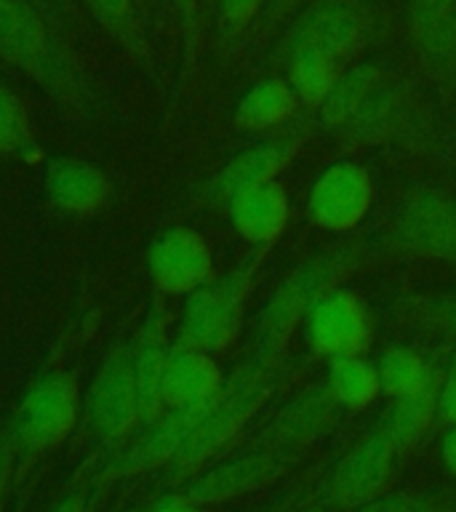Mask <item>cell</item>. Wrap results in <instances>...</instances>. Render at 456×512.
Here are the masks:
<instances>
[{
    "label": "cell",
    "instance_id": "obj_10",
    "mask_svg": "<svg viewBox=\"0 0 456 512\" xmlns=\"http://www.w3.org/2000/svg\"><path fill=\"white\" fill-rule=\"evenodd\" d=\"M80 416H83L91 438L107 454L118 451L142 427L134 360H131V336L126 342L115 344L96 366L94 376L86 384L83 400H80Z\"/></svg>",
    "mask_w": 456,
    "mask_h": 512
},
{
    "label": "cell",
    "instance_id": "obj_32",
    "mask_svg": "<svg viewBox=\"0 0 456 512\" xmlns=\"http://www.w3.org/2000/svg\"><path fill=\"white\" fill-rule=\"evenodd\" d=\"M88 14L112 38L131 43L134 40V0H83Z\"/></svg>",
    "mask_w": 456,
    "mask_h": 512
},
{
    "label": "cell",
    "instance_id": "obj_19",
    "mask_svg": "<svg viewBox=\"0 0 456 512\" xmlns=\"http://www.w3.org/2000/svg\"><path fill=\"white\" fill-rule=\"evenodd\" d=\"M174 350L171 336V312L160 296H155L144 312L142 323L131 334V360H134V382L139 395L142 427L163 411V376L168 358Z\"/></svg>",
    "mask_w": 456,
    "mask_h": 512
},
{
    "label": "cell",
    "instance_id": "obj_31",
    "mask_svg": "<svg viewBox=\"0 0 456 512\" xmlns=\"http://www.w3.org/2000/svg\"><path fill=\"white\" fill-rule=\"evenodd\" d=\"M347 512H456V491H384Z\"/></svg>",
    "mask_w": 456,
    "mask_h": 512
},
{
    "label": "cell",
    "instance_id": "obj_7",
    "mask_svg": "<svg viewBox=\"0 0 456 512\" xmlns=\"http://www.w3.org/2000/svg\"><path fill=\"white\" fill-rule=\"evenodd\" d=\"M379 256H406L456 267V195L435 184H411L390 227L376 240Z\"/></svg>",
    "mask_w": 456,
    "mask_h": 512
},
{
    "label": "cell",
    "instance_id": "obj_17",
    "mask_svg": "<svg viewBox=\"0 0 456 512\" xmlns=\"http://www.w3.org/2000/svg\"><path fill=\"white\" fill-rule=\"evenodd\" d=\"M374 206V176L355 160H336L315 179L307 195V219L318 230L355 232Z\"/></svg>",
    "mask_w": 456,
    "mask_h": 512
},
{
    "label": "cell",
    "instance_id": "obj_1",
    "mask_svg": "<svg viewBox=\"0 0 456 512\" xmlns=\"http://www.w3.org/2000/svg\"><path fill=\"white\" fill-rule=\"evenodd\" d=\"M376 259H382L376 240L371 243L366 238L342 240L304 259L280 280L262 310L256 312L248 355L264 363L288 360V347L302 331V323L312 310V304L331 288L344 286L355 272Z\"/></svg>",
    "mask_w": 456,
    "mask_h": 512
},
{
    "label": "cell",
    "instance_id": "obj_28",
    "mask_svg": "<svg viewBox=\"0 0 456 512\" xmlns=\"http://www.w3.org/2000/svg\"><path fill=\"white\" fill-rule=\"evenodd\" d=\"M387 75V67L379 62H360L352 67H344L334 88L328 91L326 102L318 107V123L326 128L328 134L344 126L350 115L358 110L363 99L371 94V88Z\"/></svg>",
    "mask_w": 456,
    "mask_h": 512
},
{
    "label": "cell",
    "instance_id": "obj_11",
    "mask_svg": "<svg viewBox=\"0 0 456 512\" xmlns=\"http://www.w3.org/2000/svg\"><path fill=\"white\" fill-rule=\"evenodd\" d=\"M406 456L400 454L387 432L374 424L347 454L334 464L323 488V504L334 512L355 510L374 496L390 491Z\"/></svg>",
    "mask_w": 456,
    "mask_h": 512
},
{
    "label": "cell",
    "instance_id": "obj_25",
    "mask_svg": "<svg viewBox=\"0 0 456 512\" xmlns=\"http://www.w3.org/2000/svg\"><path fill=\"white\" fill-rule=\"evenodd\" d=\"M379 387L387 400H400L427 392L443 379V371L408 344H392L376 360Z\"/></svg>",
    "mask_w": 456,
    "mask_h": 512
},
{
    "label": "cell",
    "instance_id": "obj_5",
    "mask_svg": "<svg viewBox=\"0 0 456 512\" xmlns=\"http://www.w3.org/2000/svg\"><path fill=\"white\" fill-rule=\"evenodd\" d=\"M331 136L342 150H368L382 144L422 150L432 142L430 112L411 80L387 72L350 120L331 131Z\"/></svg>",
    "mask_w": 456,
    "mask_h": 512
},
{
    "label": "cell",
    "instance_id": "obj_18",
    "mask_svg": "<svg viewBox=\"0 0 456 512\" xmlns=\"http://www.w3.org/2000/svg\"><path fill=\"white\" fill-rule=\"evenodd\" d=\"M344 416L342 406L328 395L326 384L318 382L291 398L278 414L272 416L262 440L256 446L272 448L278 454L304 459V454L331 432Z\"/></svg>",
    "mask_w": 456,
    "mask_h": 512
},
{
    "label": "cell",
    "instance_id": "obj_29",
    "mask_svg": "<svg viewBox=\"0 0 456 512\" xmlns=\"http://www.w3.org/2000/svg\"><path fill=\"white\" fill-rule=\"evenodd\" d=\"M344 67L347 64L336 62L331 56L299 54L294 59H288L283 72H286V80L294 88V94L299 96V102L307 110L318 112L320 104L326 102L328 91L334 88V83L344 72Z\"/></svg>",
    "mask_w": 456,
    "mask_h": 512
},
{
    "label": "cell",
    "instance_id": "obj_35",
    "mask_svg": "<svg viewBox=\"0 0 456 512\" xmlns=\"http://www.w3.org/2000/svg\"><path fill=\"white\" fill-rule=\"evenodd\" d=\"M16 475V448L14 438H11V427L8 422L3 424L0 430V507H3V499L8 494V486H11V478Z\"/></svg>",
    "mask_w": 456,
    "mask_h": 512
},
{
    "label": "cell",
    "instance_id": "obj_15",
    "mask_svg": "<svg viewBox=\"0 0 456 512\" xmlns=\"http://www.w3.org/2000/svg\"><path fill=\"white\" fill-rule=\"evenodd\" d=\"M403 27L419 70L440 102L456 99V0H406Z\"/></svg>",
    "mask_w": 456,
    "mask_h": 512
},
{
    "label": "cell",
    "instance_id": "obj_41",
    "mask_svg": "<svg viewBox=\"0 0 456 512\" xmlns=\"http://www.w3.org/2000/svg\"><path fill=\"white\" fill-rule=\"evenodd\" d=\"M448 368H456V350L451 352V358H448Z\"/></svg>",
    "mask_w": 456,
    "mask_h": 512
},
{
    "label": "cell",
    "instance_id": "obj_8",
    "mask_svg": "<svg viewBox=\"0 0 456 512\" xmlns=\"http://www.w3.org/2000/svg\"><path fill=\"white\" fill-rule=\"evenodd\" d=\"M371 11L363 0H312L280 35L270 64L283 70L299 54H323L347 64L371 35Z\"/></svg>",
    "mask_w": 456,
    "mask_h": 512
},
{
    "label": "cell",
    "instance_id": "obj_22",
    "mask_svg": "<svg viewBox=\"0 0 456 512\" xmlns=\"http://www.w3.org/2000/svg\"><path fill=\"white\" fill-rule=\"evenodd\" d=\"M299 110H302V102L294 94L286 75H267V78L256 80L254 86L240 96L232 123L240 131L264 136L299 118L302 115Z\"/></svg>",
    "mask_w": 456,
    "mask_h": 512
},
{
    "label": "cell",
    "instance_id": "obj_33",
    "mask_svg": "<svg viewBox=\"0 0 456 512\" xmlns=\"http://www.w3.org/2000/svg\"><path fill=\"white\" fill-rule=\"evenodd\" d=\"M267 0H219V32L227 43L246 35L251 24L262 16Z\"/></svg>",
    "mask_w": 456,
    "mask_h": 512
},
{
    "label": "cell",
    "instance_id": "obj_16",
    "mask_svg": "<svg viewBox=\"0 0 456 512\" xmlns=\"http://www.w3.org/2000/svg\"><path fill=\"white\" fill-rule=\"evenodd\" d=\"M147 278L158 296L187 299L216 275L214 254L208 240L192 227L174 224L158 232L147 246Z\"/></svg>",
    "mask_w": 456,
    "mask_h": 512
},
{
    "label": "cell",
    "instance_id": "obj_37",
    "mask_svg": "<svg viewBox=\"0 0 456 512\" xmlns=\"http://www.w3.org/2000/svg\"><path fill=\"white\" fill-rule=\"evenodd\" d=\"M176 14L182 19V35H184V56L190 62L195 38H198V0H174Z\"/></svg>",
    "mask_w": 456,
    "mask_h": 512
},
{
    "label": "cell",
    "instance_id": "obj_3",
    "mask_svg": "<svg viewBox=\"0 0 456 512\" xmlns=\"http://www.w3.org/2000/svg\"><path fill=\"white\" fill-rule=\"evenodd\" d=\"M270 251L272 248H251L235 267L222 275L216 272L206 286L184 299L174 331L176 347L208 352L216 358L238 342L256 280Z\"/></svg>",
    "mask_w": 456,
    "mask_h": 512
},
{
    "label": "cell",
    "instance_id": "obj_21",
    "mask_svg": "<svg viewBox=\"0 0 456 512\" xmlns=\"http://www.w3.org/2000/svg\"><path fill=\"white\" fill-rule=\"evenodd\" d=\"M232 230L251 248H272L291 224V198L286 184L264 182L232 195L224 206Z\"/></svg>",
    "mask_w": 456,
    "mask_h": 512
},
{
    "label": "cell",
    "instance_id": "obj_12",
    "mask_svg": "<svg viewBox=\"0 0 456 512\" xmlns=\"http://www.w3.org/2000/svg\"><path fill=\"white\" fill-rule=\"evenodd\" d=\"M374 331V312L358 291L347 286H336L320 296L302 323L307 350L312 358L326 363L347 355H366Z\"/></svg>",
    "mask_w": 456,
    "mask_h": 512
},
{
    "label": "cell",
    "instance_id": "obj_6",
    "mask_svg": "<svg viewBox=\"0 0 456 512\" xmlns=\"http://www.w3.org/2000/svg\"><path fill=\"white\" fill-rule=\"evenodd\" d=\"M78 374L67 368H51L27 387L14 416L8 419L16 448V475H22L40 456L62 446L80 419Z\"/></svg>",
    "mask_w": 456,
    "mask_h": 512
},
{
    "label": "cell",
    "instance_id": "obj_40",
    "mask_svg": "<svg viewBox=\"0 0 456 512\" xmlns=\"http://www.w3.org/2000/svg\"><path fill=\"white\" fill-rule=\"evenodd\" d=\"M440 462L456 478V424L448 427L443 432V438H440Z\"/></svg>",
    "mask_w": 456,
    "mask_h": 512
},
{
    "label": "cell",
    "instance_id": "obj_34",
    "mask_svg": "<svg viewBox=\"0 0 456 512\" xmlns=\"http://www.w3.org/2000/svg\"><path fill=\"white\" fill-rule=\"evenodd\" d=\"M440 424L454 427L456 424V368H446V374L440 379L438 387V414Z\"/></svg>",
    "mask_w": 456,
    "mask_h": 512
},
{
    "label": "cell",
    "instance_id": "obj_27",
    "mask_svg": "<svg viewBox=\"0 0 456 512\" xmlns=\"http://www.w3.org/2000/svg\"><path fill=\"white\" fill-rule=\"evenodd\" d=\"M438 387L440 382L427 392L411 395V398L390 400V406L384 408L382 416L376 419V424L387 432V438L395 443V448L406 459L430 432L432 422H438L435 419V414H438Z\"/></svg>",
    "mask_w": 456,
    "mask_h": 512
},
{
    "label": "cell",
    "instance_id": "obj_13",
    "mask_svg": "<svg viewBox=\"0 0 456 512\" xmlns=\"http://www.w3.org/2000/svg\"><path fill=\"white\" fill-rule=\"evenodd\" d=\"M299 462L302 459H296V456L254 446L251 451L227 456L222 462L206 464L203 470L184 480L182 486H176V491L187 496L190 502L200 504V507L227 504L248 494H256L262 488L275 486Z\"/></svg>",
    "mask_w": 456,
    "mask_h": 512
},
{
    "label": "cell",
    "instance_id": "obj_14",
    "mask_svg": "<svg viewBox=\"0 0 456 512\" xmlns=\"http://www.w3.org/2000/svg\"><path fill=\"white\" fill-rule=\"evenodd\" d=\"M211 400L195 403V406L163 408L152 422L139 427L118 451L107 456V462L96 478V486L136 478V475L152 470H166V464L174 459L176 451L184 446V440L190 438V432L198 427Z\"/></svg>",
    "mask_w": 456,
    "mask_h": 512
},
{
    "label": "cell",
    "instance_id": "obj_38",
    "mask_svg": "<svg viewBox=\"0 0 456 512\" xmlns=\"http://www.w3.org/2000/svg\"><path fill=\"white\" fill-rule=\"evenodd\" d=\"M208 507H200V504L190 502L187 496H182L179 491H168V494H163L160 499H155V502L147 507L144 512H206Z\"/></svg>",
    "mask_w": 456,
    "mask_h": 512
},
{
    "label": "cell",
    "instance_id": "obj_39",
    "mask_svg": "<svg viewBox=\"0 0 456 512\" xmlns=\"http://www.w3.org/2000/svg\"><path fill=\"white\" fill-rule=\"evenodd\" d=\"M48 512H88V486L72 488L56 504L48 507Z\"/></svg>",
    "mask_w": 456,
    "mask_h": 512
},
{
    "label": "cell",
    "instance_id": "obj_2",
    "mask_svg": "<svg viewBox=\"0 0 456 512\" xmlns=\"http://www.w3.org/2000/svg\"><path fill=\"white\" fill-rule=\"evenodd\" d=\"M294 374V360L283 363H264L251 355L240 360L224 382L214 400L208 403L206 414L198 427L184 440V446L163 470V486H182L184 480L211 464L232 440L238 438L243 427L256 416V411L280 390Z\"/></svg>",
    "mask_w": 456,
    "mask_h": 512
},
{
    "label": "cell",
    "instance_id": "obj_36",
    "mask_svg": "<svg viewBox=\"0 0 456 512\" xmlns=\"http://www.w3.org/2000/svg\"><path fill=\"white\" fill-rule=\"evenodd\" d=\"M302 0H267L262 16H259V38H270L280 24L286 22V16L299 6Z\"/></svg>",
    "mask_w": 456,
    "mask_h": 512
},
{
    "label": "cell",
    "instance_id": "obj_30",
    "mask_svg": "<svg viewBox=\"0 0 456 512\" xmlns=\"http://www.w3.org/2000/svg\"><path fill=\"white\" fill-rule=\"evenodd\" d=\"M0 158H19L35 163L40 147L32 134L30 112L14 88L0 83Z\"/></svg>",
    "mask_w": 456,
    "mask_h": 512
},
{
    "label": "cell",
    "instance_id": "obj_20",
    "mask_svg": "<svg viewBox=\"0 0 456 512\" xmlns=\"http://www.w3.org/2000/svg\"><path fill=\"white\" fill-rule=\"evenodd\" d=\"M43 190L48 203L64 216L88 219L102 214L112 200V179L91 160L56 155L43 171Z\"/></svg>",
    "mask_w": 456,
    "mask_h": 512
},
{
    "label": "cell",
    "instance_id": "obj_42",
    "mask_svg": "<svg viewBox=\"0 0 456 512\" xmlns=\"http://www.w3.org/2000/svg\"><path fill=\"white\" fill-rule=\"evenodd\" d=\"M283 507H288V502L286 504H278V507H270V510H267V512H280V510H283Z\"/></svg>",
    "mask_w": 456,
    "mask_h": 512
},
{
    "label": "cell",
    "instance_id": "obj_9",
    "mask_svg": "<svg viewBox=\"0 0 456 512\" xmlns=\"http://www.w3.org/2000/svg\"><path fill=\"white\" fill-rule=\"evenodd\" d=\"M318 126V115L307 110L296 120H291L288 126L278 128L272 134H264L248 150L227 160L214 176H208L195 192V200L200 206L224 211L232 195H238L248 187H256V184L275 182L299 158V152L304 150V144L310 142Z\"/></svg>",
    "mask_w": 456,
    "mask_h": 512
},
{
    "label": "cell",
    "instance_id": "obj_24",
    "mask_svg": "<svg viewBox=\"0 0 456 512\" xmlns=\"http://www.w3.org/2000/svg\"><path fill=\"white\" fill-rule=\"evenodd\" d=\"M390 315L416 334L456 344V291H408L395 299Z\"/></svg>",
    "mask_w": 456,
    "mask_h": 512
},
{
    "label": "cell",
    "instance_id": "obj_23",
    "mask_svg": "<svg viewBox=\"0 0 456 512\" xmlns=\"http://www.w3.org/2000/svg\"><path fill=\"white\" fill-rule=\"evenodd\" d=\"M222 382L224 371L214 355L174 344L163 376V406L179 408L206 403L219 392Z\"/></svg>",
    "mask_w": 456,
    "mask_h": 512
},
{
    "label": "cell",
    "instance_id": "obj_26",
    "mask_svg": "<svg viewBox=\"0 0 456 512\" xmlns=\"http://www.w3.org/2000/svg\"><path fill=\"white\" fill-rule=\"evenodd\" d=\"M328 395L342 406L344 414H358L366 411L379 395V371L376 360L368 355H347L326 363V376H323Z\"/></svg>",
    "mask_w": 456,
    "mask_h": 512
},
{
    "label": "cell",
    "instance_id": "obj_4",
    "mask_svg": "<svg viewBox=\"0 0 456 512\" xmlns=\"http://www.w3.org/2000/svg\"><path fill=\"white\" fill-rule=\"evenodd\" d=\"M0 59L38 80L59 102L88 110V88L75 56L32 0H0Z\"/></svg>",
    "mask_w": 456,
    "mask_h": 512
}]
</instances>
